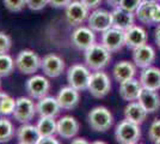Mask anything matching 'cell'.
<instances>
[{"instance_id": "22", "label": "cell", "mask_w": 160, "mask_h": 144, "mask_svg": "<svg viewBox=\"0 0 160 144\" xmlns=\"http://www.w3.org/2000/svg\"><path fill=\"white\" fill-rule=\"evenodd\" d=\"M60 104L56 97L53 96H44L40 99L36 104V112L40 117H53L55 118L60 113Z\"/></svg>"}, {"instance_id": "29", "label": "cell", "mask_w": 160, "mask_h": 144, "mask_svg": "<svg viewBox=\"0 0 160 144\" xmlns=\"http://www.w3.org/2000/svg\"><path fill=\"white\" fill-rule=\"evenodd\" d=\"M14 66H16V64L11 55H8L7 53L0 54V77L10 76L13 72Z\"/></svg>"}, {"instance_id": "23", "label": "cell", "mask_w": 160, "mask_h": 144, "mask_svg": "<svg viewBox=\"0 0 160 144\" xmlns=\"http://www.w3.org/2000/svg\"><path fill=\"white\" fill-rule=\"evenodd\" d=\"M138 101L148 112V114L149 113H155L160 108V96L158 95L157 90L142 88V91H141Z\"/></svg>"}, {"instance_id": "44", "label": "cell", "mask_w": 160, "mask_h": 144, "mask_svg": "<svg viewBox=\"0 0 160 144\" xmlns=\"http://www.w3.org/2000/svg\"><path fill=\"white\" fill-rule=\"evenodd\" d=\"M157 144H160V141H159V142H158V143H157Z\"/></svg>"}, {"instance_id": "12", "label": "cell", "mask_w": 160, "mask_h": 144, "mask_svg": "<svg viewBox=\"0 0 160 144\" xmlns=\"http://www.w3.org/2000/svg\"><path fill=\"white\" fill-rule=\"evenodd\" d=\"M25 89L31 99L40 100L48 95V91L50 89V83L43 76L33 75L25 83Z\"/></svg>"}, {"instance_id": "8", "label": "cell", "mask_w": 160, "mask_h": 144, "mask_svg": "<svg viewBox=\"0 0 160 144\" xmlns=\"http://www.w3.org/2000/svg\"><path fill=\"white\" fill-rule=\"evenodd\" d=\"M100 43L111 53L118 52L126 46V31L113 27L109 28L104 33H102Z\"/></svg>"}, {"instance_id": "38", "label": "cell", "mask_w": 160, "mask_h": 144, "mask_svg": "<svg viewBox=\"0 0 160 144\" xmlns=\"http://www.w3.org/2000/svg\"><path fill=\"white\" fill-rule=\"evenodd\" d=\"M59 144V141L54 136H41L40 139L37 141V144Z\"/></svg>"}, {"instance_id": "7", "label": "cell", "mask_w": 160, "mask_h": 144, "mask_svg": "<svg viewBox=\"0 0 160 144\" xmlns=\"http://www.w3.org/2000/svg\"><path fill=\"white\" fill-rule=\"evenodd\" d=\"M36 104L33 103L31 97L20 96L16 100V107L12 113L14 120L20 124L30 123L36 114Z\"/></svg>"}, {"instance_id": "2", "label": "cell", "mask_w": 160, "mask_h": 144, "mask_svg": "<svg viewBox=\"0 0 160 144\" xmlns=\"http://www.w3.org/2000/svg\"><path fill=\"white\" fill-rule=\"evenodd\" d=\"M115 138L118 143L136 144L141 139V129L139 124L124 119L117 124L115 129Z\"/></svg>"}, {"instance_id": "17", "label": "cell", "mask_w": 160, "mask_h": 144, "mask_svg": "<svg viewBox=\"0 0 160 144\" xmlns=\"http://www.w3.org/2000/svg\"><path fill=\"white\" fill-rule=\"evenodd\" d=\"M138 72V66L134 64V61H128V60H122L115 64L112 67V76L115 81L118 83H122L128 79L135 78Z\"/></svg>"}, {"instance_id": "40", "label": "cell", "mask_w": 160, "mask_h": 144, "mask_svg": "<svg viewBox=\"0 0 160 144\" xmlns=\"http://www.w3.org/2000/svg\"><path fill=\"white\" fill-rule=\"evenodd\" d=\"M105 1H107L110 6H112L113 8L120 6V3H121V0H105Z\"/></svg>"}, {"instance_id": "4", "label": "cell", "mask_w": 160, "mask_h": 144, "mask_svg": "<svg viewBox=\"0 0 160 144\" xmlns=\"http://www.w3.org/2000/svg\"><path fill=\"white\" fill-rule=\"evenodd\" d=\"M41 62L42 59L31 49L20 51L14 60L17 70L23 75H33L35 72H37V70L41 67Z\"/></svg>"}, {"instance_id": "35", "label": "cell", "mask_w": 160, "mask_h": 144, "mask_svg": "<svg viewBox=\"0 0 160 144\" xmlns=\"http://www.w3.org/2000/svg\"><path fill=\"white\" fill-rule=\"evenodd\" d=\"M49 4L48 0H27V6L32 11H40Z\"/></svg>"}, {"instance_id": "20", "label": "cell", "mask_w": 160, "mask_h": 144, "mask_svg": "<svg viewBox=\"0 0 160 144\" xmlns=\"http://www.w3.org/2000/svg\"><path fill=\"white\" fill-rule=\"evenodd\" d=\"M147 40V31L140 25H133L126 31V46L130 49H135L146 45Z\"/></svg>"}, {"instance_id": "41", "label": "cell", "mask_w": 160, "mask_h": 144, "mask_svg": "<svg viewBox=\"0 0 160 144\" xmlns=\"http://www.w3.org/2000/svg\"><path fill=\"white\" fill-rule=\"evenodd\" d=\"M72 143H74V144H77V143L86 144V143H87V141H85L84 138H75V139H73V141H72Z\"/></svg>"}, {"instance_id": "31", "label": "cell", "mask_w": 160, "mask_h": 144, "mask_svg": "<svg viewBox=\"0 0 160 144\" xmlns=\"http://www.w3.org/2000/svg\"><path fill=\"white\" fill-rule=\"evenodd\" d=\"M148 138L151 142L158 143L160 141V119H155L148 129Z\"/></svg>"}, {"instance_id": "24", "label": "cell", "mask_w": 160, "mask_h": 144, "mask_svg": "<svg viewBox=\"0 0 160 144\" xmlns=\"http://www.w3.org/2000/svg\"><path fill=\"white\" fill-rule=\"evenodd\" d=\"M17 141L20 144H37V141L40 139L41 133L37 126L30 125L29 123L23 124L16 131Z\"/></svg>"}, {"instance_id": "27", "label": "cell", "mask_w": 160, "mask_h": 144, "mask_svg": "<svg viewBox=\"0 0 160 144\" xmlns=\"http://www.w3.org/2000/svg\"><path fill=\"white\" fill-rule=\"evenodd\" d=\"M36 126L41 136H54L58 130V121L53 117H41Z\"/></svg>"}, {"instance_id": "19", "label": "cell", "mask_w": 160, "mask_h": 144, "mask_svg": "<svg viewBox=\"0 0 160 144\" xmlns=\"http://www.w3.org/2000/svg\"><path fill=\"white\" fill-rule=\"evenodd\" d=\"M141 91H142V85L139 79L132 78L120 83V96L122 97V100L127 102L138 101Z\"/></svg>"}, {"instance_id": "45", "label": "cell", "mask_w": 160, "mask_h": 144, "mask_svg": "<svg viewBox=\"0 0 160 144\" xmlns=\"http://www.w3.org/2000/svg\"><path fill=\"white\" fill-rule=\"evenodd\" d=\"M159 1H160V0H159Z\"/></svg>"}, {"instance_id": "28", "label": "cell", "mask_w": 160, "mask_h": 144, "mask_svg": "<svg viewBox=\"0 0 160 144\" xmlns=\"http://www.w3.org/2000/svg\"><path fill=\"white\" fill-rule=\"evenodd\" d=\"M16 130L13 124L7 118H0V143H6L13 138Z\"/></svg>"}, {"instance_id": "25", "label": "cell", "mask_w": 160, "mask_h": 144, "mask_svg": "<svg viewBox=\"0 0 160 144\" xmlns=\"http://www.w3.org/2000/svg\"><path fill=\"white\" fill-rule=\"evenodd\" d=\"M147 115H148V112L141 106V103L139 101L128 102V104L124 108V118L128 119L129 121H133V123L139 124V125L145 123Z\"/></svg>"}, {"instance_id": "11", "label": "cell", "mask_w": 160, "mask_h": 144, "mask_svg": "<svg viewBox=\"0 0 160 144\" xmlns=\"http://www.w3.org/2000/svg\"><path fill=\"white\" fill-rule=\"evenodd\" d=\"M72 45L79 51H86L96 43V34L90 27H78L71 35Z\"/></svg>"}, {"instance_id": "37", "label": "cell", "mask_w": 160, "mask_h": 144, "mask_svg": "<svg viewBox=\"0 0 160 144\" xmlns=\"http://www.w3.org/2000/svg\"><path fill=\"white\" fill-rule=\"evenodd\" d=\"M48 1H49L50 6L56 7V8H62V7L66 8L72 0H48Z\"/></svg>"}, {"instance_id": "42", "label": "cell", "mask_w": 160, "mask_h": 144, "mask_svg": "<svg viewBox=\"0 0 160 144\" xmlns=\"http://www.w3.org/2000/svg\"><path fill=\"white\" fill-rule=\"evenodd\" d=\"M142 1H146V3H155V1H159V0H142Z\"/></svg>"}, {"instance_id": "10", "label": "cell", "mask_w": 160, "mask_h": 144, "mask_svg": "<svg viewBox=\"0 0 160 144\" xmlns=\"http://www.w3.org/2000/svg\"><path fill=\"white\" fill-rule=\"evenodd\" d=\"M66 19L67 22L73 25V27H79L85 21L88 19L90 16V10L87 8L80 0L71 1L66 7Z\"/></svg>"}, {"instance_id": "34", "label": "cell", "mask_w": 160, "mask_h": 144, "mask_svg": "<svg viewBox=\"0 0 160 144\" xmlns=\"http://www.w3.org/2000/svg\"><path fill=\"white\" fill-rule=\"evenodd\" d=\"M141 3H142V0H121L120 7L123 8V10H126V11L135 13L138 7L140 6Z\"/></svg>"}, {"instance_id": "6", "label": "cell", "mask_w": 160, "mask_h": 144, "mask_svg": "<svg viewBox=\"0 0 160 144\" xmlns=\"http://www.w3.org/2000/svg\"><path fill=\"white\" fill-rule=\"evenodd\" d=\"M90 77H91V72L86 65L75 64L68 69L67 82L71 87H73L74 89L84 91V90H87Z\"/></svg>"}, {"instance_id": "13", "label": "cell", "mask_w": 160, "mask_h": 144, "mask_svg": "<svg viewBox=\"0 0 160 144\" xmlns=\"http://www.w3.org/2000/svg\"><path fill=\"white\" fill-rule=\"evenodd\" d=\"M41 69L46 76L56 78L62 75V72L65 71V61L59 55L49 53L43 56L42 62H41Z\"/></svg>"}, {"instance_id": "32", "label": "cell", "mask_w": 160, "mask_h": 144, "mask_svg": "<svg viewBox=\"0 0 160 144\" xmlns=\"http://www.w3.org/2000/svg\"><path fill=\"white\" fill-rule=\"evenodd\" d=\"M7 10L12 12H19L27 6V0H4Z\"/></svg>"}, {"instance_id": "39", "label": "cell", "mask_w": 160, "mask_h": 144, "mask_svg": "<svg viewBox=\"0 0 160 144\" xmlns=\"http://www.w3.org/2000/svg\"><path fill=\"white\" fill-rule=\"evenodd\" d=\"M154 41L157 43V46L160 48V24H158V27L154 30Z\"/></svg>"}, {"instance_id": "30", "label": "cell", "mask_w": 160, "mask_h": 144, "mask_svg": "<svg viewBox=\"0 0 160 144\" xmlns=\"http://www.w3.org/2000/svg\"><path fill=\"white\" fill-rule=\"evenodd\" d=\"M16 107V100L10 95H5L0 101V115H10L12 114Z\"/></svg>"}, {"instance_id": "1", "label": "cell", "mask_w": 160, "mask_h": 144, "mask_svg": "<svg viewBox=\"0 0 160 144\" xmlns=\"http://www.w3.org/2000/svg\"><path fill=\"white\" fill-rule=\"evenodd\" d=\"M84 59L88 69L98 71L105 69L109 65L111 60V52L108 51L102 43H94L85 51Z\"/></svg>"}, {"instance_id": "3", "label": "cell", "mask_w": 160, "mask_h": 144, "mask_svg": "<svg viewBox=\"0 0 160 144\" xmlns=\"http://www.w3.org/2000/svg\"><path fill=\"white\" fill-rule=\"evenodd\" d=\"M90 127L96 132H105L113 124V117L107 107L98 106L90 110L87 115Z\"/></svg>"}, {"instance_id": "33", "label": "cell", "mask_w": 160, "mask_h": 144, "mask_svg": "<svg viewBox=\"0 0 160 144\" xmlns=\"http://www.w3.org/2000/svg\"><path fill=\"white\" fill-rule=\"evenodd\" d=\"M11 46H12L11 37L5 33L0 31V54L8 53V51L11 49Z\"/></svg>"}, {"instance_id": "5", "label": "cell", "mask_w": 160, "mask_h": 144, "mask_svg": "<svg viewBox=\"0 0 160 144\" xmlns=\"http://www.w3.org/2000/svg\"><path fill=\"white\" fill-rule=\"evenodd\" d=\"M87 90L96 99H103L111 90V81L107 72L98 70L91 73Z\"/></svg>"}, {"instance_id": "9", "label": "cell", "mask_w": 160, "mask_h": 144, "mask_svg": "<svg viewBox=\"0 0 160 144\" xmlns=\"http://www.w3.org/2000/svg\"><path fill=\"white\" fill-rule=\"evenodd\" d=\"M87 23L94 33H104L112 27V16L104 8H96L90 13Z\"/></svg>"}, {"instance_id": "18", "label": "cell", "mask_w": 160, "mask_h": 144, "mask_svg": "<svg viewBox=\"0 0 160 144\" xmlns=\"http://www.w3.org/2000/svg\"><path fill=\"white\" fill-rule=\"evenodd\" d=\"M135 13L126 11L120 6L115 7L111 11V16H112V27L121 29L123 31H127L129 28L135 25Z\"/></svg>"}, {"instance_id": "26", "label": "cell", "mask_w": 160, "mask_h": 144, "mask_svg": "<svg viewBox=\"0 0 160 144\" xmlns=\"http://www.w3.org/2000/svg\"><path fill=\"white\" fill-rule=\"evenodd\" d=\"M159 1H155V3H146V1H142L140 4V6L138 7L135 16L136 18L139 19L140 23L142 24H146V25H153V14H154V8L157 6Z\"/></svg>"}, {"instance_id": "43", "label": "cell", "mask_w": 160, "mask_h": 144, "mask_svg": "<svg viewBox=\"0 0 160 144\" xmlns=\"http://www.w3.org/2000/svg\"><path fill=\"white\" fill-rule=\"evenodd\" d=\"M0 88H1V82H0Z\"/></svg>"}, {"instance_id": "15", "label": "cell", "mask_w": 160, "mask_h": 144, "mask_svg": "<svg viewBox=\"0 0 160 144\" xmlns=\"http://www.w3.org/2000/svg\"><path fill=\"white\" fill-rule=\"evenodd\" d=\"M79 121L72 115H65L58 121V130L56 133L63 139H72L79 132Z\"/></svg>"}, {"instance_id": "21", "label": "cell", "mask_w": 160, "mask_h": 144, "mask_svg": "<svg viewBox=\"0 0 160 144\" xmlns=\"http://www.w3.org/2000/svg\"><path fill=\"white\" fill-rule=\"evenodd\" d=\"M140 83L142 88L151 90L160 89V69L155 66H148L140 72Z\"/></svg>"}, {"instance_id": "16", "label": "cell", "mask_w": 160, "mask_h": 144, "mask_svg": "<svg viewBox=\"0 0 160 144\" xmlns=\"http://www.w3.org/2000/svg\"><path fill=\"white\" fill-rule=\"evenodd\" d=\"M56 100H58V102L60 104L61 109H73L79 103V90L74 89L73 87H71V85L63 87L59 91V94L56 96Z\"/></svg>"}, {"instance_id": "36", "label": "cell", "mask_w": 160, "mask_h": 144, "mask_svg": "<svg viewBox=\"0 0 160 144\" xmlns=\"http://www.w3.org/2000/svg\"><path fill=\"white\" fill-rule=\"evenodd\" d=\"M88 10H96L98 8L103 0H80Z\"/></svg>"}, {"instance_id": "14", "label": "cell", "mask_w": 160, "mask_h": 144, "mask_svg": "<svg viewBox=\"0 0 160 144\" xmlns=\"http://www.w3.org/2000/svg\"><path fill=\"white\" fill-rule=\"evenodd\" d=\"M155 56H157L155 49L147 43L133 49V61L140 69H146L148 66H152V64L155 60Z\"/></svg>"}]
</instances>
